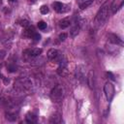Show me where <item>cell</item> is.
I'll return each instance as SVG.
<instances>
[{
  "label": "cell",
  "mask_w": 124,
  "mask_h": 124,
  "mask_svg": "<svg viewBox=\"0 0 124 124\" xmlns=\"http://www.w3.org/2000/svg\"><path fill=\"white\" fill-rule=\"evenodd\" d=\"M108 2H106L99 9L96 15V17H95V23L97 25L103 24L108 18Z\"/></svg>",
  "instance_id": "obj_1"
},
{
  "label": "cell",
  "mask_w": 124,
  "mask_h": 124,
  "mask_svg": "<svg viewBox=\"0 0 124 124\" xmlns=\"http://www.w3.org/2000/svg\"><path fill=\"white\" fill-rule=\"evenodd\" d=\"M79 29H80L79 25H78V23L75 24V25L71 28V30H70V36H71L72 38H75L76 36H78V32H79Z\"/></svg>",
  "instance_id": "obj_11"
},
{
  "label": "cell",
  "mask_w": 124,
  "mask_h": 124,
  "mask_svg": "<svg viewBox=\"0 0 124 124\" xmlns=\"http://www.w3.org/2000/svg\"><path fill=\"white\" fill-rule=\"evenodd\" d=\"M32 39H33V41H34L35 43H37V42H39V41L41 40V35H40L39 33L35 32V33H34V35L32 36Z\"/></svg>",
  "instance_id": "obj_20"
},
{
  "label": "cell",
  "mask_w": 124,
  "mask_h": 124,
  "mask_svg": "<svg viewBox=\"0 0 124 124\" xmlns=\"http://www.w3.org/2000/svg\"><path fill=\"white\" fill-rule=\"evenodd\" d=\"M42 52H43V49L39 48V47H33V48H28V49L24 50V54L28 55L29 57H37Z\"/></svg>",
  "instance_id": "obj_5"
},
{
  "label": "cell",
  "mask_w": 124,
  "mask_h": 124,
  "mask_svg": "<svg viewBox=\"0 0 124 124\" xmlns=\"http://www.w3.org/2000/svg\"><path fill=\"white\" fill-rule=\"evenodd\" d=\"M25 120L27 123H37L38 121V117L36 114L32 113V112H28L25 116Z\"/></svg>",
  "instance_id": "obj_10"
},
{
  "label": "cell",
  "mask_w": 124,
  "mask_h": 124,
  "mask_svg": "<svg viewBox=\"0 0 124 124\" xmlns=\"http://www.w3.org/2000/svg\"><path fill=\"white\" fill-rule=\"evenodd\" d=\"M20 25L23 26V27H28L29 26V21L26 20V19H23V20H20Z\"/></svg>",
  "instance_id": "obj_22"
},
{
  "label": "cell",
  "mask_w": 124,
  "mask_h": 124,
  "mask_svg": "<svg viewBox=\"0 0 124 124\" xmlns=\"http://www.w3.org/2000/svg\"><path fill=\"white\" fill-rule=\"evenodd\" d=\"M46 56H47V58H48L49 60L56 61L57 63H59V62L62 60V58H63L62 55H61V53H60L57 49H55V48H50V49L47 51Z\"/></svg>",
  "instance_id": "obj_4"
},
{
  "label": "cell",
  "mask_w": 124,
  "mask_h": 124,
  "mask_svg": "<svg viewBox=\"0 0 124 124\" xmlns=\"http://www.w3.org/2000/svg\"><path fill=\"white\" fill-rule=\"evenodd\" d=\"M123 3H124V0H113L111 2V5H110L111 13L112 14H116L122 8Z\"/></svg>",
  "instance_id": "obj_6"
},
{
  "label": "cell",
  "mask_w": 124,
  "mask_h": 124,
  "mask_svg": "<svg viewBox=\"0 0 124 124\" xmlns=\"http://www.w3.org/2000/svg\"><path fill=\"white\" fill-rule=\"evenodd\" d=\"M52 6H53V9L57 13H65V12H67L69 10L68 8H65L66 5H64L63 3H60V2H53Z\"/></svg>",
  "instance_id": "obj_8"
},
{
  "label": "cell",
  "mask_w": 124,
  "mask_h": 124,
  "mask_svg": "<svg viewBox=\"0 0 124 124\" xmlns=\"http://www.w3.org/2000/svg\"><path fill=\"white\" fill-rule=\"evenodd\" d=\"M64 96V90L62 88V86L60 85H56L54 88H52L51 92H50V99L55 102V103H59L62 101Z\"/></svg>",
  "instance_id": "obj_2"
},
{
  "label": "cell",
  "mask_w": 124,
  "mask_h": 124,
  "mask_svg": "<svg viewBox=\"0 0 124 124\" xmlns=\"http://www.w3.org/2000/svg\"><path fill=\"white\" fill-rule=\"evenodd\" d=\"M67 37H68L67 33L63 32V33H60V34H59V36H58V39H59V41L63 42V41H65V40L67 39Z\"/></svg>",
  "instance_id": "obj_21"
},
{
  "label": "cell",
  "mask_w": 124,
  "mask_h": 124,
  "mask_svg": "<svg viewBox=\"0 0 124 124\" xmlns=\"http://www.w3.org/2000/svg\"><path fill=\"white\" fill-rule=\"evenodd\" d=\"M107 76L109 78V79H111V80H115V78H114V76H113V75H112L110 72H108V73H107Z\"/></svg>",
  "instance_id": "obj_23"
},
{
  "label": "cell",
  "mask_w": 124,
  "mask_h": 124,
  "mask_svg": "<svg viewBox=\"0 0 124 124\" xmlns=\"http://www.w3.org/2000/svg\"><path fill=\"white\" fill-rule=\"evenodd\" d=\"M59 63H60V65H59V67H58V69H57V73H58L59 76L64 77V76H66L67 73H68V70H67V61L62 59Z\"/></svg>",
  "instance_id": "obj_7"
},
{
  "label": "cell",
  "mask_w": 124,
  "mask_h": 124,
  "mask_svg": "<svg viewBox=\"0 0 124 124\" xmlns=\"http://www.w3.org/2000/svg\"><path fill=\"white\" fill-rule=\"evenodd\" d=\"M6 118L9 120V121H16L17 116L16 115V113H13V112H7L6 113Z\"/></svg>",
  "instance_id": "obj_16"
},
{
  "label": "cell",
  "mask_w": 124,
  "mask_h": 124,
  "mask_svg": "<svg viewBox=\"0 0 124 124\" xmlns=\"http://www.w3.org/2000/svg\"><path fill=\"white\" fill-rule=\"evenodd\" d=\"M92 3H93V0H84L83 2H81V3L79 4V8H80L81 10H84V9L88 8Z\"/></svg>",
  "instance_id": "obj_14"
},
{
  "label": "cell",
  "mask_w": 124,
  "mask_h": 124,
  "mask_svg": "<svg viewBox=\"0 0 124 124\" xmlns=\"http://www.w3.org/2000/svg\"><path fill=\"white\" fill-rule=\"evenodd\" d=\"M48 7L46 6V5H43V6H41V8H40V12H41V14L42 15H46L47 13H48Z\"/></svg>",
  "instance_id": "obj_18"
},
{
  "label": "cell",
  "mask_w": 124,
  "mask_h": 124,
  "mask_svg": "<svg viewBox=\"0 0 124 124\" xmlns=\"http://www.w3.org/2000/svg\"><path fill=\"white\" fill-rule=\"evenodd\" d=\"M1 3H2V2H1V0H0V4H1Z\"/></svg>",
  "instance_id": "obj_28"
},
{
  "label": "cell",
  "mask_w": 124,
  "mask_h": 124,
  "mask_svg": "<svg viewBox=\"0 0 124 124\" xmlns=\"http://www.w3.org/2000/svg\"><path fill=\"white\" fill-rule=\"evenodd\" d=\"M70 24H71L70 19L67 18V17H66V18H63V19H61V20L59 21V26H60V28H62V29H65V28L69 27Z\"/></svg>",
  "instance_id": "obj_13"
},
{
  "label": "cell",
  "mask_w": 124,
  "mask_h": 124,
  "mask_svg": "<svg viewBox=\"0 0 124 124\" xmlns=\"http://www.w3.org/2000/svg\"><path fill=\"white\" fill-rule=\"evenodd\" d=\"M7 68H8V71L11 72V73H15L17 70V67L16 66V64H9L7 66Z\"/></svg>",
  "instance_id": "obj_17"
},
{
  "label": "cell",
  "mask_w": 124,
  "mask_h": 124,
  "mask_svg": "<svg viewBox=\"0 0 124 124\" xmlns=\"http://www.w3.org/2000/svg\"><path fill=\"white\" fill-rule=\"evenodd\" d=\"M9 1H10V2H16V0H9Z\"/></svg>",
  "instance_id": "obj_25"
},
{
  "label": "cell",
  "mask_w": 124,
  "mask_h": 124,
  "mask_svg": "<svg viewBox=\"0 0 124 124\" xmlns=\"http://www.w3.org/2000/svg\"><path fill=\"white\" fill-rule=\"evenodd\" d=\"M1 99H2V97H1V96H0V100H1Z\"/></svg>",
  "instance_id": "obj_27"
},
{
  "label": "cell",
  "mask_w": 124,
  "mask_h": 124,
  "mask_svg": "<svg viewBox=\"0 0 124 124\" xmlns=\"http://www.w3.org/2000/svg\"><path fill=\"white\" fill-rule=\"evenodd\" d=\"M35 33V30H34V27L33 26H28L25 30V36L26 37H29V38H32V36L34 35Z\"/></svg>",
  "instance_id": "obj_15"
},
{
  "label": "cell",
  "mask_w": 124,
  "mask_h": 124,
  "mask_svg": "<svg viewBox=\"0 0 124 124\" xmlns=\"http://www.w3.org/2000/svg\"><path fill=\"white\" fill-rule=\"evenodd\" d=\"M104 92H105V95H106V98L108 102H110L113 97H114V94H115V89H114V86L111 82H107L104 86Z\"/></svg>",
  "instance_id": "obj_3"
},
{
  "label": "cell",
  "mask_w": 124,
  "mask_h": 124,
  "mask_svg": "<svg viewBox=\"0 0 124 124\" xmlns=\"http://www.w3.org/2000/svg\"><path fill=\"white\" fill-rule=\"evenodd\" d=\"M6 55V52L4 50H0V58H4Z\"/></svg>",
  "instance_id": "obj_24"
},
{
  "label": "cell",
  "mask_w": 124,
  "mask_h": 124,
  "mask_svg": "<svg viewBox=\"0 0 124 124\" xmlns=\"http://www.w3.org/2000/svg\"><path fill=\"white\" fill-rule=\"evenodd\" d=\"M30 2H32V3H33V2H35V0H30Z\"/></svg>",
  "instance_id": "obj_26"
},
{
  "label": "cell",
  "mask_w": 124,
  "mask_h": 124,
  "mask_svg": "<svg viewBox=\"0 0 124 124\" xmlns=\"http://www.w3.org/2000/svg\"><path fill=\"white\" fill-rule=\"evenodd\" d=\"M108 41L111 42V43L114 44V45H120V46L123 45L122 40H121L117 35H115V34H111V33L108 34Z\"/></svg>",
  "instance_id": "obj_9"
},
{
  "label": "cell",
  "mask_w": 124,
  "mask_h": 124,
  "mask_svg": "<svg viewBox=\"0 0 124 124\" xmlns=\"http://www.w3.org/2000/svg\"><path fill=\"white\" fill-rule=\"evenodd\" d=\"M38 28L41 29V30H45V29L46 28V23L45 21H43V20L39 21V22H38Z\"/></svg>",
  "instance_id": "obj_19"
},
{
  "label": "cell",
  "mask_w": 124,
  "mask_h": 124,
  "mask_svg": "<svg viewBox=\"0 0 124 124\" xmlns=\"http://www.w3.org/2000/svg\"><path fill=\"white\" fill-rule=\"evenodd\" d=\"M62 121V118L59 113H54L52 116H50L49 123H60Z\"/></svg>",
  "instance_id": "obj_12"
}]
</instances>
